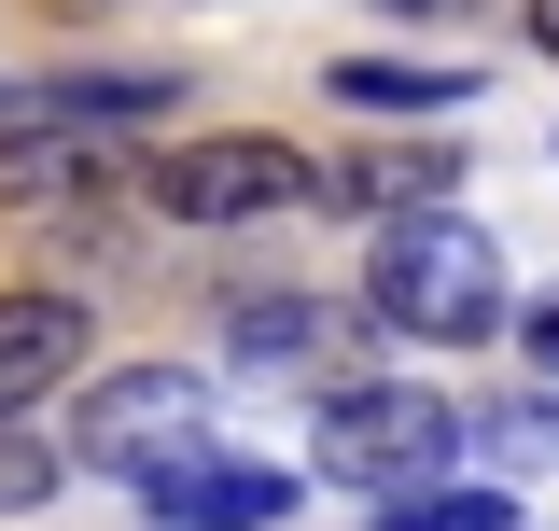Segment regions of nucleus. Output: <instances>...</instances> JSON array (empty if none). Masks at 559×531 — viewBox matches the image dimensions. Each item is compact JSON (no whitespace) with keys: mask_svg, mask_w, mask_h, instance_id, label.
<instances>
[{"mask_svg":"<svg viewBox=\"0 0 559 531\" xmlns=\"http://www.w3.org/2000/svg\"><path fill=\"white\" fill-rule=\"evenodd\" d=\"M224 335H238V364L308 378V364H322V335H336V308H322V294H238V308H224Z\"/></svg>","mask_w":559,"mask_h":531,"instance_id":"nucleus-11","label":"nucleus"},{"mask_svg":"<svg viewBox=\"0 0 559 531\" xmlns=\"http://www.w3.org/2000/svg\"><path fill=\"white\" fill-rule=\"evenodd\" d=\"M294 504H308V475L238 462V448H182L168 475H140V518L154 531H280Z\"/></svg>","mask_w":559,"mask_h":531,"instance_id":"nucleus-6","label":"nucleus"},{"mask_svg":"<svg viewBox=\"0 0 559 531\" xmlns=\"http://www.w3.org/2000/svg\"><path fill=\"white\" fill-rule=\"evenodd\" d=\"M378 14H406V28H419V14H462V0H378Z\"/></svg>","mask_w":559,"mask_h":531,"instance_id":"nucleus-17","label":"nucleus"},{"mask_svg":"<svg viewBox=\"0 0 559 531\" xmlns=\"http://www.w3.org/2000/svg\"><path fill=\"white\" fill-rule=\"evenodd\" d=\"M448 182H462V154H448V140H378V154L322 168V197L378 210V224H406V210H448Z\"/></svg>","mask_w":559,"mask_h":531,"instance_id":"nucleus-10","label":"nucleus"},{"mask_svg":"<svg viewBox=\"0 0 559 531\" xmlns=\"http://www.w3.org/2000/svg\"><path fill=\"white\" fill-rule=\"evenodd\" d=\"M127 140H84V127H0V224H57V238H84V224H112V197H127Z\"/></svg>","mask_w":559,"mask_h":531,"instance_id":"nucleus-5","label":"nucleus"},{"mask_svg":"<svg viewBox=\"0 0 559 531\" xmlns=\"http://www.w3.org/2000/svg\"><path fill=\"white\" fill-rule=\"evenodd\" d=\"M378 531H532V518H518V489H462V475H433V489H392Z\"/></svg>","mask_w":559,"mask_h":531,"instance_id":"nucleus-12","label":"nucleus"},{"mask_svg":"<svg viewBox=\"0 0 559 531\" xmlns=\"http://www.w3.org/2000/svg\"><path fill=\"white\" fill-rule=\"evenodd\" d=\"M154 113H182V70H43V84H14V127H84V140H140Z\"/></svg>","mask_w":559,"mask_h":531,"instance_id":"nucleus-8","label":"nucleus"},{"mask_svg":"<svg viewBox=\"0 0 559 531\" xmlns=\"http://www.w3.org/2000/svg\"><path fill=\"white\" fill-rule=\"evenodd\" d=\"M140 197L197 238H252V224H308L322 210V154L308 140H266V127H210V140H168L140 168Z\"/></svg>","mask_w":559,"mask_h":531,"instance_id":"nucleus-2","label":"nucleus"},{"mask_svg":"<svg viewBox=\"0 0 559 531\" xmlns=\"http://www.w3.org/2000/svg\"><path fill=\"white\" fill-rule=\"evenodd\" d=\"M70 475H168L182 448H210V378L197 364H98L84 378V405H70Z\"/></svg>","mask_w":559,"mask_h":531,"instance_id":"nucleus-3","label":"nucleus"},{"mask_svg":"<svg viewBox=\"0 0 559 531\" xmlns=\"http://www.w3.org/2000/svg\"><path fill=\"white\" fill-rule=\"evenodd\" d=\"M364 322L378 335H419V350H503V252H489V224L462 210H406V224H378L364 238Z\"/></svg>","mask_w":559,"mask_h":531,"instance_id":"nucleus-1","label":"nucleus"},{"mask_svg":"<svg viewBox=\"0 0 559 531\" xmlns=\"http://www.w3.org/2000/svg\"><path fill=\"white\" fill-rule=\"evenodd\" d=\"M503 335L532 350V378H559V280H546V294H532V308H518V322H503Z\"/></svg>","mask_w":559,"mask_h":531,"instance_id":"nucleus-15","label":"nucleus"},{"mask_svg":"<svg viewBox=\"0 0 559 531\" xmlns=\"http://www.w3.org/2000/svg\"><path fill=\"white\" fill-rule=\"evenodd\" d=\"M84 378H98V308H84V294H43V280H14V294H0V420L84 392Z\"/></svg>","mask_w":559,"mask_h":531,"instance_id":"nucleus-7","label":"nucleus"},{"mask_svg":"<svg viewBox=\"0 0 559 531\" xmlns=\"http://www.w3.org/2000/svg\"><path fill=\"white\" fill-rule=\"evenodd\" d=\"M322 98H336V113H378V127H419V113H462L476 70H462V57H336Z\"/></svg>","mask_w":559,"mask_h":531,"instance_id":"nucleus-9","label":"nucleus"},{"mask_svg":"<svg viewBox=\"0 0 559 531\" xmlns=\"http://www.w3.org/2000/svg\"><path fill=\"white\" fill-rule=\"evenodd\" d=\"M462 434H489L503 462H559V378H546V392H518V405H489V420L462 405Z\"/></svg>","mask_w":559,"mask_h":531,"instance_id":"nucleus-14","label":"nucleus"},{"mask_svg":"<svg viewBox=\"0 0 559 531\" xmlns=\"http://www.w3.org/2000/svg\"><path fill=\"white\" fill-rule=\"evenodd\" d=\"M322 462L364 475L378 504L392 489H433V475L462 462V405L433 392V378H322Z\"/></svg>","mask_w":559,"mask_h":531,"instance_id":"nucleus-4","label":"nucleus"},{"mask_svg":"<svg viewBox=\"0 0 559 531\" xmlns=\"http://www.w3.org/2000/svg\"><path fill=\"white\" fill-rule=\"evenodd\" d=\"M518 28H532V57L559 70V0H518Z\"/></svg>","mask_w":559,"mask_h":531,"instance_id":"nucleus-16","label":"nucleus"},{"mask_svg":"<svg viewBox=\"0 0 559 531\" xmlns=\"http://www.w3.org/2000/svg\"><path fill=\"white\" fill-rule=\"evenodd\" d=\"M0 127H14V84H0Z\"/></svg>","mask_w":559,"mask_h":531,"instance_id":"nucleus-18","label":"nucleus"},{"mask_svg":"<svg viewBox=\"0 0 559 531\" xmlns=\"http://www.w3.org/2000/svg\"><path fill=\"white\" fill-rule=\"evenodd\" d=\"M57 489H70V448L28 434V420H0V518H43Z\"/></svg>","mask_w":559,"mask_h":531,"instance_id":"nucleus-13","label":"nucleus"}]
</instances>
